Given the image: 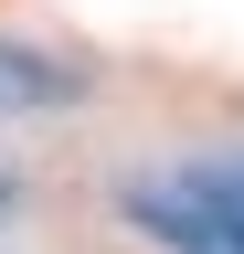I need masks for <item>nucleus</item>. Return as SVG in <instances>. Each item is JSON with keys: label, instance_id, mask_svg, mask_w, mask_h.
I'll return each mask as SVG.
<instances>
[{"label": "nucleus", "instance_id": "f257e3e1", "mask_svg": "<svg viewBox=\"0 0 244 254\" xmlns=\"http://www.w3.org/2000/svg\"><path fill=\"white\" fill-rule=\"evenodd\" d=\"M128 222L180 254H244V170H180V180H128Z\"/></svg>", "mask_w": 244, "mask_h": 254}, {"label": "nucleus", "instance_id": "f03ea898", "mask_svg": "<svg viewBox=\"0 0 244 254\" xmlns=\"http://www.w3.org/2000/svg\"><path fill=\"white\" fill-rule=\"evenodd\" d=\"M53 95H75L64 64H43V53H21V43H0V106H53Z\"/></svg>", "mask_w": 244, "mask_h": 254}]
</instances>
